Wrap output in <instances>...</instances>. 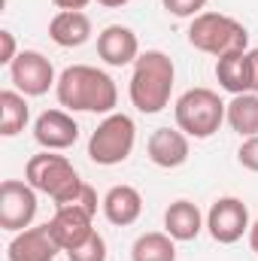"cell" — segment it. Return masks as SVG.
Listing matches in <instances>:
<instances>
[{"label": "cell", "mask_w": 258, "mask_h": 261, "mask_svg": "<svg viewBox=\"0 0 258 261\" xmlns=\"http://www.w3.org/2000/svg\"><path fill=\"white\" fill-rule=\"evenodd\" d=\"M58 103L73 113H104L110 116L119 103V88L110 73L88 64H73L58 76Z\"/></svg>", "instance_id": "obj_1"}, {"label": "cell", "mask_w": 258, "mask_h": 261, "mask_svg": "<svg viewBox=\"0 0 258 261\" xmlns=\"http://www.w3.org/2000/svg\"><path fill=\"white\" fill-rule=\"evenodd\" d=\"M173 79H176V67L170 61V55L149 49L134 61V73H131V103L146 113L155 116L170 103V91H173Z\"/></svg>", "instance_id": "obj_2"}, {"label": "cell", "mask_w": 258, "mask_h": 261, "mask_svg": "<svg viewBox=\"0 0 258 261\" xmlns=\"http://www.w3.org/2000/svg\"><path fill=\"white\" fill-rule=\"evenodd\" d=\"M189 43L197 52L222 58V55H231V52H246L249 31L237 18H231V15L200 12V15H194L192 24H189Z\"/></svg>", "instance_id": "obj_3"}, {"label": "cell", "mask_w": 258, "mask_h": 261, "mask_svg": "<svg viewBox=\"0 0 258 261\" xmlns=\"http://www.w3.org/2000/svg\"><path fill=\"white\" fill-rule=\"evenodd\" d=\"M228 103L213 88H189L176 100V128L194 140H207L222 128Z\"/></svg>", "instance_id": "obj_4"}, {"label": "cell", "mask_w": 258, "mask_h": 261, "mask_svg": "<svg viewBox=\"0 0 258 261\" xmlns=\"http://www.w3.org/2000/svg\"><path fill=\"white\" fill-rule=\"evenodd\" d=\"M24 176H28V182H31L37 192H43V195L52 197L55 206L67 203L70 197L76 195V189L82 186L76 167L67 161L64 155H52V152L34 155V158L28 161V167H24Z\"/></svg>", "instance_id": "obj_5"}, {"label": "cell", "mask_w": 258, "mask_h": 261, "mask_svg": "<svg viewBox=\"0 0 258 261\" xmlns=\"http://www.w3.org/2000/svg\"><path fill=\"white\" fill-rule=\"evenodd\" d=\"M134 140H137L134 119L125 113H110L88 140V158L94 164H104V167L122 164L134 152Z\"/></svg>", "instance_id": "obj_6"}, {"label": "cell", "mask_w": 258, "mask_h": 261, "mask_svg": "<svg viewBox=\"0 0 258 261\" xmlns=\"http://www.w3.org/2000/svg\"><path fill=\"white\" fill-rule=\"evenodd\" d=\"M37 216V189L31 182L3 179L0 186V228L3 231H24Z\"/></svg>", "instance_id": "obj_7"}, {"label": "cell", "mask_w": 258, "mask_h": 261, "mask_svg": "<svg viewBox=\"0 0 258 261\" xmlns=\"http://www.w3.org/2000/svg\"><path fill=\"white\" fill-rule=\"evenodd\" d=\"M9 79H12V85H15L24 97H40V94H46L52 85H58L52 61H49L43 52H34V49L18 52V58L9 64Z\"/></svg>", "instance_id": "obj_8"}, {"label": "cell", "mask_w": 258, "mask_h": 261, "mask_svg": "<svg viewBox=\"0 0 258 261\" xmlns=\"http://www.w3.org/2000/svg\"><path fill=\"white\" fill-rule=\"evenodd\" d=\"M207 228H210V237L216 243H237L252 225H249V210L240 197H219L210 213H207Z\"/></svg>", "instance_id": "obj_9"}, {"label": "cell", "mask_w": 258, "mask_h": 261, "mask_svg": "<svg viewBox=\"0 0 258 261\" xmlns=\"http://www.w3.org/2000/svg\"><path fill=\"white\" fill-rule=\"evenodd\" d=\"M58 252H61V246L55 243L49 222H46V225L18 231L6 246V261H55Z\"/></svg>", "instance_id": "obj_10"}, {"label": "cell", "mask_w": 258, "mask_h": 261, "mask_svg": "<svg viewBox=\"0 0 258 261\" xmlns=\"http://www.w3.org/2000/svg\"><path fill=\"white\" fill-rule=\"evenodd\" d=\"M76 137H79V125H76V119L70 113H64V110H46L34 122V140L46 152L70 149L76 143Z\"/></svg>", "instance_id": "obj_11"}, {"label": "cell", "mask_w": 258, "mask_h": 261, "mask_svg": "<svg viewBox=\"0 0 258 261\" xmlns=\"http://www.w3.org/2000/svg\"><path fill=\"white\" fill-rule=\"evenodd\" d=\"M91 213L79 210V206H55V216L49 222V231L55 237V243L61 246V252L76 249L79 243H85L91 234H94V225H91Z\"/></svg>", "instance_id": "obj_12"}, {"label": "cell", "mask_w": 258, "mask_h": 261, "mask_svg": "<svg viewBox=\"0 0 258 261\" xmlns=\"http://www.w3.org/2000/svg\"><path fill=\"white\" fill-rule=\"evenodd\" d=\"M97 55L110 67H128L140 58V43L137 34L125 24H110L97 37Z\"/></svg>", "instance_id": "obj_13"}, {"label": "cell", "mask_w": 258, "mask_h": 261, "mask_svg": "<svg viewBox=\"0 0 258 261\" xmlns=\"http://www.w3.org/2000/svg\"><path fill=\"white\" fill-rule=\"evenodd\" d=\"M146 152H149L152 164H158L164 170L183 167L189 161V134H183L179 128H158L149 137Z\"/></svg>", "instance_id": "obj_14"}, {"label": "cell", "mask_w": 258, "mask_h": 261, "mask_svg": "<svg viewBox=\"0 0 258 261\" xmlns=\"http://www.w3.org/2000/svg\"><path fill=\"white\" fill-rule=\"evenodd\" d=\"M104 216L110 225L116 228H128L140 219L143 213V195L134 189V186H113L107 195H104Z\"/></svg>", "instance_id": "obj_15"}, {"label": "cell", "mask_w": 258, "mask_h": 261, "mask_svg": "<svg viewBox=\"0 0 258 261\" xmlns=\"http://www.w3.org/2000/svg\"><path fill=\"white\" fill-rule=\"evenodd\" d=\"M49 37L61 49H79L91 37V18L79 9H64L49 21Z\"/></svg>", "instance_id": "obj_16"}, {"label": "cell", "mask_w": 258, "mask_h": 261, "mask_svg": "<svg viewBox=\"0 0 258 261\" xmlns=\"http://www.w3.org/2000/svg\"><path fill=\"white\" fill-rule=\"evenodd\" d=\"M164 231L173 240H179V243L194 240L203 231V216H200L197 203H192V200H173L167 206V213H164Z\"/></svg>", "instance_id": "obj_17"}, {"label": "cell", "mask_w": 258, "mask_h": 261, "mask_svg": "<svg viewBox=\"0 0 258 261\" xmlns=\"http://www.w3.org/2000/svg\"><path fill=\"white\" fill-rule=\"evenodd\" d=\"M216 79L228 94H246L252 91V73H249V52H231L216 58Z\"/></svg>", "instance_id": "obj_18"}, {"label": "cell", "mask_w": 258, "mask_h": 261, "mask_svg": "<svg viewBox=\"0 0 258 261\" xmlns=\"http://www.w3.org/2000/svg\"><path fill=\"white\" fill-rule=\"evenodd\" d=\"M131 261H176V240L167 231L140 234L131 246Z\"/></svg>", "instance_id": "obj_19"}, {"label": "cell", "mask_w": 258, "mask_h": 261, "mask_svg": "<svg viewBox=\"0 0 258 261\" xmlns=\"http://www.w3.org/2000/svg\"><path fill=\"white\" fill-rule=\"evenodd\" d=\"M228 125L237 130L240 137H255L258 134V94L246 91V94H234L225 113Z\"/></svg>", "instance_id": "obj_20"}, {"label": "cell", "mask_w": 258, "mask_h": 261, "mask_svg": "<svg viewBox=\"0 0 258 261\" xmlns=\"http://www.w3.org/2000/svg\"><path fill=\"white\" fill-rule=\"evenodd\" d=\"M28 119H31V113H28L24 94L21 91H12V88L0 91V134L3 137L21 134L24 125H28Z\"/></svg>", "instance_id": "obj_21"}, {"label": "cell", "mask_w": 258, "mask_h": 261, "mask_svg": "<svg viewBox=\"0 0 258 261\" xmlns=\"http://www.w3.org/2000/svg\"><path fill=\"white\" fill-rule=\"evenodd\" d=\"M67 258L70 261H107V240L94 231L85 243H79L76 249H70Z\"/></svg>", "instance_id": "obj_22"}, {"label": "cell", "mask_w": 258, "mask_h": 261, "mask_svg": "<svg viewBox=\"0 0 258 261\" xmlns=\"http://www.w3.org/2000/svg\"><path fill=\"white\" fill-rule=\"evenodd\" d=\"M161 3H164V9H167L170 15H176V18H194V15H200L203 6H207V0H161Z\"/></svg>", "instance_id": "obj_23"}, {"label": "cell", "mask_w": 258, "mask_h": 261, "mask_svg": "<svg viewBox=\"0 0 258 261\" xmlns=\"http://www.w3.org/2000/svg\"><path fill=\"white\" fill-rule=\"evenodd\" d=\"M61 206H79V210H85V213H97V192L88 186V182H82L79 189H76V195L70 197L67 203H61Z\"/></svg>", "instance_id": "obj_24"}, {"label": "cell", "mask_w": 258, "mask_h": 261, "mask_svg": "<svg viewBox=\"0 0 258 261\" xmlns=\"http://www.w3.org/2000/svg\"><path fill=\"white\" fill-rule=\"evenodd\" d=\"M237 161H240L246 170L258 173V134L243 140V146H240V152H237Z\"/></svg>", "instance_id": "obj_25"}, {"label": "cell", "mask_w": 258, "mask_h": 261, "mask_svg": "<svg viewBox=\"0 0 258 261\" xmlns=\"http://www.w3.org/2000/svg\"><path fill=\"white\" fill-rule=\"evenodd\" d=\"M18 58V52H15V37H12V31H0V64H12Z\"/></svg>", "instance_id": "obj_26"}, {"label": "cell", "mask_w": 258, "mask_h": 261, "mask_svg": "<svg viewBox=\"0 0 258 261\" xmlns=\"http://www.w3.org/2000/svg\"><path fill=\"white\" fill-rule=\"evenodd\" d=\"M249 73H252V91L258 94V49H249Z\"/></svg>", "instance_id": "obj_27"}, {"label": "cell", "mask_w": 258, "mask_h": 261, "mask_svg": "<svg viewBox=\"0 0 258 261\" xmlns=\"http://www.w3.org/2000/svg\"><path fill=\"white\" fill-rule=\"evenodd\" d=\"M52 3H55L61 12H64V9H79V12H82V9L88 6V0H52Z\"/></svg>", "instance_id": "obj_28"}, {"label": "cell", "mask_w": 258, "mask_h": 261, "mask_svg": "<svg viewBox=\"0 0 258 261\" xmlns=\"http://www.w3.org/2000/svg\"><path fill=\"white\" fill-rule=\"evenodd\" d=\"M249 246H252V252H258V222L249 228Z\"/></svg>", "instance_id": "obj_29"}, {"label": "cell", "mask_w": 258, "mask_h": 261, "mask_svg": "<svg viewBox=\"0 0 258 261\" xmlns=\"http://www.w3.org/2000/svg\"><path fill=\"white\" fill-rule=\"evenodd\" d=\"M100 6H110V9H116V6H125L128 0H97Z\"/></svg>", "instance_id": "obj_30"}]
</instances>
